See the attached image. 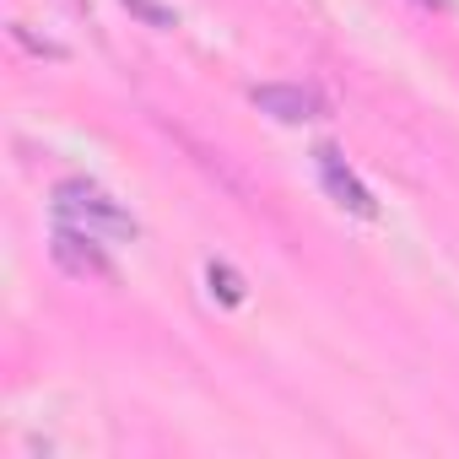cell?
Instances as JSON below:
<instances>
[{
  "mask_svg": "<svg viewBox=\"0 0 459 459\" xmlns=\"http://www.w3.org/2000/svg\"><path fill=\"white\" fill-rule=\"evenodd\" d=\"M205 281H211V298H216V303H227V308L244 303V276L227 265V260H211V265H205Z\"/></svg>",
  "mask_w": 459,
  "mask_h": 459,
  "instance_id": "obj_5",
  "label": "cell"
},
{
  "mask_svg": "<svg viewBox=\"0 0 459 459\" xmlns=\"http://www.w3.org/2000/svg\"><path fill=\"white\" fill-rule=\"evenodd\" d=\"M119 6L135 17V22H146V28H157V33H168V28H178V12L173 6H162V0H119Z\"/></svg>",
  "mask_w": 459,
  "mask_h": 459,
  "instance_id": "obj_6",
  "label": "cell"
},
{
  "mask_svg": "<svg viewBox=\"0 0 459 459\" xmlns=\"http://www.w3.org/2000/svg\"><path fill=\"white\" fill-rule=\"evenodd\" d=\"M249 103L260 114H271L276 125H308L325 114V98L319 87H303V82H265V87H249Z\"/></svg>",
  "mask_w": 459,
  "mask_h": 459,
  "instance_id": "obj_3",
  "label": "cell"
},
{
  "mask_svg": "<svg viewBox=\"0 0 459 459\" xmlns=\"http://www.w3.org/2000/svg\"><path fill=\"white\" fill-rule=\"evenodd\" d=\"M49 255H55V265H60L65 276H76V281H119V276H114V260H108L103 244H98V233H87V227H76V221H60L55 233H49Z\"/></svg>",
  "mask_w": 459,
  "mask_h": 459,
  "instance_id": "obj_2",
  "label": "cell"
},
{
  "mask_svg": "<svg viewBox=\"0 0 459 459\" xmlns=\"http://www.w3.org/2000/svg\"><path fill=\"white\" fill-rule=\"evenodd\" d=\"M314 162H319V184H325V195H330L341 211H351V216H362V221H373V216H378L373 189L346 168V157H341L335 146H319V152H314Z\"/></svg>",
  "mask_w": 459,
  "mask_h": 459,
  "instance_id": "obj_4",
  "label": "cell"
},
{
  "mask_svg": "<svg viewBox=\"0 0 459 459\" xmlns=\"http://www.w3.org/2000/svg\"><path fill=\"white\" fill-rule=\"evenodd\" d=\"M12 39H17V44H28L33 55H49V60H65V49H60V44H49V39H33V33H28L22 22H12Z\"/></svg>",
  "mask_w": 459,
  "mask_h": 459,
  "instance_id": "obj_7",
  "label": "cell"
},
{
  "mask_svg": "<svg viewBox=\"0 0 459 459\" xmlns=\"http://www.w3.org/2000/svg\"><path fill=\"white\" fill-rule=\"evenodd\" d=\"M55 216L87 227V233H98V238H103V233H108V238H135V216H130L119 200H108L98 184H87V178L55 184Z\"/></svg>",
  "mask_w": 459,
  "mask_h": 459,
  "instance_id": "obj_1",
  "label": "cell"
},
{
  "mask_svg": "<svg viewBox=\"0 0 459 459\" xmlns=\"http://www.w3.org/2000/svg\"><path fill=\"white\" fill-rule=\"evenodd\" d=\"M421 6H432V12H448V6H454V0H421Z\"/></svg>",
  "mask_w": 459,
  "mask_h": 459,
  "instance_id": "obj_8",
  "label": "cell"
}]
</instances>
